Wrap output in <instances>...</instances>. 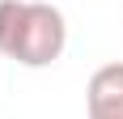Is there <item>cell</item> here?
<instances>
[{
    "mask_svg": "<svg viewBox=\"0 0 123 119\" xmlns=\"http://www.w3.org/2000/svg\"><path fill=\"white\" fill-rule=\"evenodd\" d=\"M68 47V21H64V13L47 0H30V13H25V30L17 38V51L13 60L25 64V68H47L55 60L64 55Z\"/></svg>",
    "mask_w": 123,
    "mask_h": 119,
    "instance_id": "obj_1",
    "label": "cell"
},
{
    "mask_svg": "<svg viewBox=\"0 0 123 119\" xmlns=\"http://www.w3.org/2000/svg\"><path fill=\"white\" fill-rule=\"evenodd\" d=\"M89 119H123V64H102L85 85Z\"/></svg>",
    "mask_w": 123,
    "mask_h": 119,
    "instance_id": "obj_2",
    "label": "cell"
},
{
    "mask_svg": "<svg viewBox=\"0 0 123 119\" xmlns=\"http://www.w3.org/2000/svg\"><path fill=\"white\" fill-rule=\"evenodd\" d=\"M25 13H30V0H0V55L17 51V38L25 30Z\"/></svg>",
    "mask_w": 123,
    "mask_h": 119,
    "instance_id": "obj_3",
    "label": "cell"
}]
</instances>
